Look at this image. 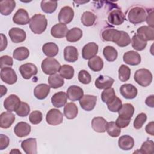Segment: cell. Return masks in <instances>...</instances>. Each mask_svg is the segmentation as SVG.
<instances>
[{
    "label": "cell",
    "instance_id": "cell-4",
    "mask_svg": "<svg viewBox=\"0 0 154 154\" xmlns=\"http://www.w3.org/2000/svg\"><path fill=\"white\" fill-rule=\"evenodd\" d=\"M60 67V63L52 57H48L44 59L41 64V68L43 73L50 75L59 72Z\"/></svg>",
    "mask_w": 154,
    "mask_h": 154
},
{
    "label": "cell",
    "instance_id": "cell-46",
    "mask_svg": "<svg viewBox=\"0 0 154 154\" xmlns=\"http://www.w3.org/2000/svg\"><path fill=\"white\" fill-rule=\"evenodd\" d=\"M135 152H138L140 153L145 154H151L154 152V143L152 140H147L144 141L141 146L140 149Z\"/></svg>",
    "mask_w": 154,
    "mask_h": 154
},
{
    "label": "cell",
    "instance_id": "cell-59",
    "mask_svg": "<svg viewBox=\"0 0 154 154\" xmlns=\"http://www.w3.org/2000/svg\"><path fill=\"white\" fill-rule=\"evenodd\" d=\"M145 103L148 106L153 108L154 107V96L152 94L148 96L146 99Z\"/></svg>",
    "mask_w": 154,
    "mask_h": 154
},
{
    "label": "cell",
    "instance_id": "cell-12",
    "mask_svg": "<svg viewBox=\"0 0 154 154\" xmlns=\"http://www.w3.org/2000/svg\"><path fill=\"white\" fill-rule=\"evenodd\" d=\"M19 97L15 94H10L4 101V108L10 112L16 111L20 104Z\"/></svg>",
    "mask_w": 154,
    "mask_h": 154
},
{
    "label": "cell",
    "instance_id": "cell-14",
    "mask_svg": "<svg viewBox=\"0 0 154 154\" xmlns=\"http://www.w3.org/2000/svg\"><path fill=\"white\" fill-rule=\"evenodd\" d=\"M98 45L94 42L86 44L82 49V57L85 60H90L96 55L98 52Z\"/></svg>",
    "mask_w": 154,
    "mask_h": 154
},
{
    "label": "cell",
    "instance_id": "cell-37",
    "mask_svg": "<svg viewBox=\"0 0 154 154\" xmlns=\"http://www.w3.org/2000/svg\"><path fill=\"white\" fill-rule=\"evenodd\" d=\"M103 55L108 61L112 62L117 59L118 53L117 51L113 46H106L103 48Z\"/></svg>",
    "mask_w": 154,
    "mask_h": 154
},
{
    "label": "cell",
    "instance_id": "cell-28",
    "mask_svg": "<svg viewBox=\"0 0 154 154\" xmlns=\"http://www.w3.org/2000/svg\"><path fill=\"white\" fill-rule=\"evenodd\" d=\"M107 122L102 117H95L91 121L93 129L99 133H103L106 131Z\"/></svg>",
    "mask_w": 154,
    "mask_h": 154
},
{
    "label": "cell",
    "instance_id": "cell-17",
    "mask_svg": "<svg viewBox=\"0 0 154 154\" xmlns=\"http://www.w3.org/2000/svg\"><path fill=\"white\" fill-rule=\"evenodd\" d=\"M137 35L144 41L153 40L154 39V29L149 26H142L137 30Z\"/></svg>",
    "mask_w": 154,
    "mask_h": 154
},
{
    "label": "cell",
    "instance_id": "cell-11",
    "mask_svg": "<svg viewBox=\"0 0 154 154\" xmlns=\"http://www.w3.org/2000/svg\"><path fill=\"white\" fill-rule=\"evenodd\" d=\"M19 72L22 76L25 79H30L32 76L37 75L38 72L37 66L32 63H26L19 67Z\"/></svg>",
    "mask_w": 154,
    "mask_h": 154
},
{
    "label": "cell",
    "instance_id": "cell-43",
    "mask_svg": "<svg viewBox=\"0 0 154 154\" xmlns=\"http://www.w3.org/2000/svg\"><path fill=\"white\" fill-rule=\"evenodd\" d=\"M116 96L114 89L111 87L104 89V90L102 91L101 94L102 100L106 104L112 101L116 97Z\"/></svg>",
    "mask_w": 154,
    "mask_h": 154
},
{
    "label": "cell",
    "instance_id": "cell-44",
    "mask_svg": "<svg viewBox=\"0 0 154 154\" xmlns=\"http://www.w3.org/2000/svg\"><path fill=\"white\" fill-rule=\"evenodd\" d=\"M132 48L138 51H143L147 46V42L141 40L137 34L133 35L131 40Z\"/></svg>",
    "mask_w": 154,
    "mask_h": 154
},
{
    "label": "cell",
    "instance_id": "cell-61",
    "mask_svg": "<svg viewBox=\"0 0 154 154\" xmlns=\"http://www.w3.org/2000/svg\"><path fill=\"white\" fill-rule=\"evenodd\" d=\"M10 153H21V152H20L19 150H18L17 149H16L15 150H14V149H13V150L10 152Z\"/></svg>",
    "mask_w": 154,
    "mask_h": 154
},
{
    "label": "cell",
    "instance_id": "cell-5",
    "mask_svg": "<svg viewBox=\"0 0 154 154\" xmlns=\"http://www.w3.org/2000/svg\"><path fill=\"white\" fill-rule=\"evenodd\" d=\"M46 122L52 126H56L61 124L63 120V115L62 112L58 109H51L46 116Z\"/></svg>",
    "mask_w": 154,
    "mask_h": 154
},
{
    "label": "cell",
    "instance_id": "cell-9",
    "mask_svg": "<svg viewBox=\"0 0 154 154\" xmlns=\"http://www.w3.org/2000/svg\"><path fill=\"white\" fill-rule=\"evenodd\" d=\"M126 17L120 9H113L111 10L108 16V22L114 25H120L123 23Z\"/></svg>",
    "mask_w": 154,
    "mask_h": 154
},
{
    "label": "cell",
    "instance_id": "cell-33",
    "mask_svg": "<svg viewBox=\"0 0 154 154\" xmlns=\"http://www.w3.org/2000/svg\"><path fill=\"white\" fill-rule=\"evenodd\" d=\"M64 114L68 119H75L78 114V109L76 105L73 102L66 103L64 107Z\"/></svg>",
    "mask_w": 154,
    "mask_h": 154
},
{
    "label": "cell",
    "instance_id": "cell-13",
    "mask_svg": "<svg viewBox=\"0 0 154 154\" xmlns=\"http://www.w3.org/2000/svg\"><path fill=\"white\" fill-rule=\"evenodd\" d=\"M29 16L27 11L23 8H19L13 17V21L15 24L23 25L30 22Z\"/></svg>",
    "mask_w": 154,
    "mask_h": 154
},
{
    "label": "cell",
    "instance_id": "cell-53",
    "mask_svg": "<svg viewBox=\"0 0 154 154\" xmlns=\"http://www.w3.org/2000/svg\"><path fill=\"white\" fill-rule=\"evenodd\" d=\"M13 64V58L8 55H3L0 58L1 69L4 67H11Z\"/></svg>",
    "mask_w": 154,
    "mask_h": 154
},
{
    "label": "cell",
    "instance_id": "cell-18",
    "mask_svg": "<svg viewBox=\"0 0 154 154\" xmlns=\"http://www.w3.org/2000/svg\"><path fill=\"white\" fill-rule=\"evenodd\" d=\"M123 61L131 66H137L141 62L140 55L134 51H129L125 52L123 56Z\"/></svg>",
    "mask_w": 154,
    "mask_h": 154
},
{
    "label": "cell",
    "instance_id": "cell-54",
    "mask_svg": "<svg viewBox=\"0 0 154 154\" xmlns=\"http://www.w3.org/2000/svg\"><path fill=\"white\" fill-rule=\"evenodd\" d=\"M10 143V139L9 138L4 134L0 135V150H2L5 149H6Z\"/></svg>",
    "mask_w": 154,
    "mask_h": 154
},
{
    "label": "cell",
    "instance_id": "cell-35",
    "mask_svg": "<svg viewBox=\"0 0 154 154\" xmlns=\"http://www.w3.org/2000/svg\"><path fill=\"white\" fill-rule=\"evenodd\" d=\"M82 36V31L79 28H73L68 31L66 34V40L69 42H76L79 40Z\"/></svg>",
    "mask_w": 154,
    "mask_h": 154
},
{
    "label": "cell",
    "instance_id": "cell-7",
    "mask_svg": "<svg viewBox=\"0 0 154 154\" xmlns=\"http://www.w3.org/2000/svg\"><path fill=\"white\" fill-rule=\"evenodd\" d=\"M74 17V11L73 8L69 6H65L60 10L58 19L60 23L68 24L71 22Z\"/></svg>",
    "mask_w": 154,
    "mask_h": 154
},
{
    "label": "cell",
    "instance_id": "cell-3",
    "mask_svg": "<svg viewBox=\"0 0 154 154\" xmlns=\"http://www.w3.org/2000/svg\"><path fill=\"white\" fill-rule=\"evenodd\" d=\"M135 81L142 87L149 86L153 79L152 74L150 71L146 69H140L137 70L134 74Z\"/></svg>",
    "mask_w": 154,
    "mask_h": 154
},
{
    "label": "cell",
    "instance_id": "cell-25",
    "mask_svg": "<svg viewBox=\"0 0 154 154\" xmlns=\"http://www.w3.org/2000/svg\"><path fill=\"white\" fill-rule=\"evenodd\" d=\"M50 88V86L46 84H40L37 85L34 90V96L39 100L45 99L49 94Z\"/></svg>",
    "mask_w": 154,
    "mask_h": 154
},
{
    "label": "cell",
    "instance_id": "cell-1",
    "mask_svg": "<svg viewBox=\"0 0 154 154\" xmlns=\"http://www.w3.org/2000/svg\"><path fill=\"white\" fill-rule=\"evenodd\" d=\"M48 21L45 15L35 14L30 19L29 28L31 31L35 34L43 33L46 29Z\"/></svg>",
    "mask_w": 154,
    "mask_h": 154
},
{
    "label": "cell",
    "instance_id": "cell-56",
    "mask_svg": "<svg viewBox=\"0 0 154 154\" xmlns=\"http://www.w3.org/2000/svg\"><path fill=\"white\" fill-rule=\"evenodd\" d=\"M146 20L147 22V23L149 25V26L153 28L154 24H153V9H151L150 11L148 10Z\"/></svg>",
    "mask_w": 154,
    "mask_h": 154
},
{
    "label": "cell",
    "instance_id": "cell-24",
    "mask_svg": "<svg viewBox=\"0 0 154 154\" xmlns=\"http://www.w3.org/2000/svg\"><path fill=\"white\" fill-rule=\"evenodd\" d=\"M15 120V116L10 111L3 112L0 115V126L1 128H10Z\"/></svg>",
    "mask_w": 154,
    "mask_h": 154
},
{
    "label": "cell",
    "instance_id": "cell-39",
    "mask_svg": "<svg viewBox=\"0 0 154 154\" xmlns=\"http://www.w3.org/2000/svg\"><path fill=\"white\" fill-rule=\"evenodd\" d=\"M57 1H42L40 3V7L42 11L46 13H54L57 7Z\"/></svg>",
    "mask_w": 154,
    "mask_h": 154
},
{
    "label": "cell",
    "instance_id": "cell-30",
    "mask_svg": "<svg viewBox=\"0 0 154 154\" xmlns=\"http://www.w3.org/2000/svg\"><path fill=\"white\" fill-rule=\"evenodd\" d=\"M118 112L120 117L127 120H131L134 113V107L131 103H125L122 105Z\"/></svg>",
    "mask_w": 154,
    "mask_h": 154
},
{
    "label": "cell",
    "instance_id": "cell-15",
    "mask_svg": "<svg viewBox=\"0 0 154 154\" xmlns=\"http://www.w3.org/2000/svg\"><path fill=\"white\" fill-rule=\"evenodd\" d=\"M120 93L121 95L127 99H132L135 98L137 94V88L131 84H125L121 85L120 88Z\"/></svg>",
    "mask_w": 154,
    "mask_h": 154
},
{
    "label": "cell",
    "instance_id": "cell-60",
    "mask_svg": "<svg viewBox=\"0 0 154 154\" xmlns=\"http://www.w3.org/2000/svg\"><path fill=\"white\" fill-rule=\"evenodd\" d=\"M7 88L5 86L1 85V97H2L4 95H5L7 93Z\"/></svg>",
    "mask_w": 154,
    "mask_h": 154
},
{
    "label": "cell",
    "instance_id": "cell-57",
    "mask_svg": "<svg viewBox=\"0 0 154 154\" xmlns=\"http://www.w3.org/2000/svg\"><path fill=\"white\" fill-rule=\"evenodd\" d=\"M145 130L149 135H151L152 136L154 135V123L153 121L150 122L146 125Z\"/></svg>",
    "mask_w": 154,
    "mask_h": 154
},
{
    "label": "cell",
    "instance_id": "cell-45",
    "mask_svg": "<svg viewBox=\"0 0 154 154\" xmlns=\"http://www.w3.org/2000/svg\"><path fill=\"white\" fill-rule=\"evenodd\" d=\"M119 79L122 82H126L131 76V69L127 66L122 64L119 69Z\"/></svg>",
    "mask_w": 154,
    "mask_h": 154
},
{
    "label": "cell",
    "instance_id": "cell-10",
    "mask_svg": "<svg viewBox=\"0 0 154 154\" xmlns=\"http://www.w3.org/2000/svg\"><path fill=\"white\" fill-rule=\"evenodd\" d=\"M112 42L120 47H125L131 43V40L126 32L117 29Z\"/></svg>",
    "mask_w": 154,
    "mask_h": 154
},
{
    "label": "cell",
    "instance_id": "cell-19",
    "mask_svg": "<svg viewBox=\"0 0 154 154\" xmlns=\"http://www.w3.org/2000/svg\"><path fill=\"white\" fill-rule=\"evenodd\" d=\"M21 147L26 154H36L37 153L36 139L29 138L22 141Z\"/></svg>",
    "mask_w": 154,
    "mask_h": 154
},
{
    "label": "cell",
    "instance_id": "cell-48",
    "mask_svg": "<svg viewBox=\"0 0 154 154\" xmlns=\"http://www.w3.org/2000/svg\"><path fill=\"white\" fill-rule=\"evenodd\" d=\"M147 120V116L144 112H141L138 114L135 117L134 121V127L137 129H140L142 128L144 123Z\"/></svg>",
    "mask_w": 154,
    "mask_h": 154
},
{
    "label": "cell",
    "instance_id": "cell-22",
    "mask_svg": "<svg viewBox=\"0 0 154 154\" xmlns=\"http://www.w3.org/2000/svg\"><path fill=\"white\" fill-rule=\"evenodd\" d=\"M67 98L72 101L79 100L84 95L83 90L79 86L71 85L67 90Z\"/></svg>",
    "mask_w": 154,
    "mask_h": 154
},
{
    "label": "cell",
    "instance_id": "cell-40",
    "mask_svg": "<svg viewBox=\"0 0 154 154\" xmlns=\"http://www.w3.org/2000/svg\"><path fill=\"white\" fill-rule=\"evenodd\" d=\"M96 17L95 14L91 11H86L83 13L81 16V22L85 26H92L95 21Z\"/></svg>",
    "mask_w": 154,
    "mask_h": 154
},
{
    "label": "cell",
    "instance_id": "cell-55",
    "mask_svg": "<svg viewBox=\"0 0 154 154\" xmlns=\"http://www.w3.org/2000/svg\"><path fill=\"white\" fill-rule=\"evenodd\" d=\"M131 120H127V119H123L119 116L116 121V123L117 125V126L119 127L120 128H125L129 125V124L131 122Z\"/></svg>",
    "mask_w": 154,
    "mask_h": 154
},
{
    "label": "cell",
    "instance_id": "cell-31",
    "mask_svg": "<svg viewBox=\"0 0 154 154\" xmlns=\"http://www.w3.org/2000/svg\"><path fill=\"white\" fill-rule=\"evenodd\" d=\"M16 7V2L13 0H4L0 2V12L2 15L8 16Z\"/></svg>",
    "mask_w": 154,
    "mask_h": 154
},
{
    "label": "cell",
    "instance_id": "cell-8",
    "mask_svg": "<svg viewBox=\"0 0 154 154\" xmlns=\"http://www.w3.org/2000/svg\"><path fill=\"white\" fill-rule=\"evenodd\" d=\"M81 107L85 111H90L93 110L96 104L97 97L93 95L85 94L79 100Z\"/></svg>",
    "mask_w": 154,
    "mask_h": 154
},
{
    "label": "cell",
    "instance_id": "cell-23",
    "mask_svg": "<svg viewBox=\"0 0 154 154\" xmlns=\"http://www.w3.org/2000/svg\"><path fill=\"white\" fill-rule=\"evenodd\" d=\"M114 82V79L108 76L100 75L96 79L94 85L99 89H106L110 88Z\"/></svg>",
    "mask_w": 154,
    "mask_h": 154
},
{
    "label": "cell",
    "instance_id": "cell-21",
    "mask_svg": "<svg viewBox=\"0 0 154 154\" xmlns=\"http://www.w3.org/2000/svg\"><path fill=\"white\" fill-rule=\"evenodd\" d=\"M67 32L68 28L66 25L61 23L55 24L51 29V35L57 38H61L66 37Z\"/></svg>",
    "mask_w": 154,
    "mask_h": 154
},
{
    "label": "cell",
    "instance_id": "cell-20",
    "mask_svg": "<svg viewBox=\"0 0 154 154\" xmlns=\"http://www.w3.org/2000/svg\"><path fill=\"white\" fill-rule=\"evenodd\" d=\"M31 126L26 122H20L14 128V132L16 136L22 138L27 136L31 132Z\"/></svg>",
    "mask_w": 154,
    "mask_h": 154
},
{
    "label": "cell",
    "instance_id": "cell-36",
    "mask_svg": "<svg viewBox=\"0 0 154 154\" xmlns=\"http://www.w3.org/2000/svg\"><path fill=\"white\" fill-rule=\"evenodd\" d=\"M48 83L50 87L56 89L62 87L64 85V81L60 75L55 73L49 76Z\"/></svg>",
    "mask_w": 154,
    "mask_h": 154
},
{
    "label": "cell",
    "instance_id": "cell-51",
    "mask_svg": "<svg viewBox=\"0 0 154 154\" xmlns=\"http://www.w3.org/2000/svg\"><path fill=\"white\" fill-rule=\"evenodd\" d=\"M43 119L42 113L40 111H32L29 116V122L33 125H37L40 123Z\"/></svg>",
    "mask_w": 154,
    "mask_h": 154
},
{
    "label": "cell",
    "instance_id": "cell-34",
    "mask_svg": "<svg viewBox=\"0 0 154 154\" xmlns=\"http://www.w3.org/2000/svg\"><path fill=\"white\" fill-rule=\"evenodd\" d=\"M88 67L94 72H99L103 67V60L99 56H94L88 61Z\"/></svg>",
    "mask_w": 154,
    "mask_h": 154
},
{
    "label": "cell",
    "instance_id": "cell-47",
    "mask_svg": "<svg viewBox=\"0 0 154 154\" xmlns=\"http://www.w3.org/2000/svg\"><path fill=\"white\" fill-rule=\"evenodd\" d=\"M15 112L16 114L20 117H26L30 112V107L27 103L21 102L20 105Z\"/></svg>",
    "mask_w": 154,
    "mask_h": 154
},
{
    "label": "cell",
    "instance_id": "cell-38",
    "mask_svg": "<svg viewBox=\"0 0 154 154\" xmlns=\"http://www.w3.org/2000/svg\"><path fill=\"white\" fill-rule=\"evenodd\" d=\"M29 55V51L28 48L24 46L17 48L14 50L13 57L18 61H23L26 59Z\"/></svg>",
    "mask_w": 154,
    "mask_h": 154
},
{
    "label": "cell",
    "instance_id": "cell-52",
    "mask_svg": "<svg viewBox=\"0 0 154 154\" xmlns=\"http://www.w3.org/2000/svg\"><path fill=\"white\" fill-rule=\"evenodd\" d=\"M117 29L114 28H106L104 29L101 34L102 38L104 41L112 42L114 34Z\"/></svg>",
    "mask_w": 154,
    "mask_h": 154
},
{
    "label": "cell",
    "instance_id": "cell-29",
    "mask_svg": "<svg viewBox=\"0 0 154 154\" xmlns=\"http://www.w3.org/2000/svg\"><path fill=\"white\" fill-rule=\"evenodd\" d=\"M64 58L67 62H75L78 58L77 49L73 46H66L64 49Z\"/></svg>",
    "mask_w": 154,
    "mask_h": 154
},
{
    "label": "cell",
    "instance_id": "cell-50",
    "mask_svg": "<svg viewBox=\"0 0 154 154\" xmlns=\"http://www.w3.org/2000/svg\"><path fill=\"white\" fill-rule=\"evenodd\" d=\"M78 78V81L84 84H88L91 81V76L90 74L85 70H81L79 72Z\"/></svg>",
    "mask_w": 154,
    "mask_h": 154
},
{
    "label": "cell",
    "instance_id": "cell-32",
    "mask_svg": "<svg viewBox=\"0 0 154 154\" xmlns=\"http://www.w3.org/2000/svg\"><path fill=\"white\" fill-rule=\"evenodd\" d=\"M42 51L48 57H54L58 53V47L55 43H46L42 46Z\"/></svg>",
    "mask_w": 154,
    "mask_h": 154
},
{
    "label": "cell",
    "instance_id": "cell-42",
    "mask_svg": "<svg viewBox=\"0 0 154 154\" xmlns=\"http://www.w3.org/2000/svg\"><path fill=\"white\" fill-rule=\"evenodd\" d=\"M74 69L72 66L68 64H64L61 66L59 73L60 75L63 78L67 79H72L74 76Z\"/></svg>",
    "mask_w": 154,
    "mask_h": 154
},
{
    "label": "cell",
    "instance_id": "cell-27",
    "mask_svg": "<svg viewBox=\"0 0 154 154\" xmlns=\"http://www.w3.org/2000/svg\"><path fill=\"white\" fill-rule=\"evenodd\" d=\"M118 145L122 150H129L133 148L134 146V140L130 135H122L119 138Z\"/></svg>",
    "mask_w": 154,
    "mask_h": 154
},
{
    "label": "cell",
    "instance_id": "cell-26",
    "mask_svg": "<svg viewBox=\"0 0 154 154\" xmlns=\"http://www.w3.org/2000/svg\"><path fill=\"white\" fill-rule=\"evenodd\" d=\"M67 94L63 91L55 93L51 97V103L56 108H61L64 106L67 102Z\"/></svg>",
    "mask_w": 154,
    "mask_h": 154
},
{
    "label": "cell",
    "instance_id": "cell-16",
    "mask_svg": "<svg viewBox=\"0 0 154 154\" xmlns=\"http://www.w3.org/2000/svg\"><path fill=\"white\" fill-rule=\"evenodd\" d=\"M8 35L11 40L15 43L23 42L26 39L25 31L19 28L13 27L8 31Z\"/></svg>",
    "mask_w": 154,
    "mask_h": 154
},
{
    "label": "cell",
    "instance_id": "cell-58",
    "mask_svg": "<svg viewBox=\"0 0 154 154\" xmlns=\"http://www.w3.org/2000/svg\"><path fill=\"white\" fill-rule=\"evenodd\" d=\"M1 51H4L7 46V37L5 35H4L3 34H1Z\"/></svg>",
    "mask_w": 154,
    "mask_h": 154
},
{
    "label": "cell",
    "instance_id": "cell-49",
    "mask_svg": "<svg viewBox=\"0 0 154 154\" xmlns=\"http://www.w3.org/2000/svg\"><path fill=\"white\" fill-rule=\"evenodd\" d=\"M108 108L109 111L113 112H116L119 111L120 108L122 107V103L120 98L116 96L114 99L111 101L110 103L107 104Z\"/></svg>",
    "mask_w": 154,
    "mask_h": 154
},
{
    "label": "cell",
    "instance_id": "cell-41",
    "mask_svg": "<svg viewBox=\"0 0 154 154\" xmlns=\"http://www.w3.org/2000/svg\"><path fill=\"white\" fill-rule=\"evenodd\" d=\"M106 131L109 136L112 137H117L120 134L121 128L117 126L116 122L111 121L107 122L106 126Z\"/></svg>",
    "mask_w": 154,
    "mask_h": 154
},
{
    "label": "cell",
    "instance_id": "cell-6",
    "mask_svg": "<svg viewBox=\"0 0 154 154\" xmlns=\"http://www.w3.org/2000/svg\"><path fill=\"white\" fill-rule=\"evenodd\" d=\"M1 79L5 83L12 85L16 82L17 76L15 71L11 67H4L1 70Z\"/></svg>",
    "mask_w": 154,
    "mask_h": 154
},
{
    "label": "cell",
    "instance_id": "cell-2",
    "mask_svg": "<svg viewBox=\"0 0 154 154\" xmlns=\"http://www.w3.org/2000/svg\"><path fill=\"white\" fill-rule=\"evenodd\" d=\"M147 12L146 9L140 5L132 7L128 11V19L133 24H138L144 22L146 19Z\"/></svg>",
    "mask_w": 154,
    "mask_h": 154
}]
</instances>
